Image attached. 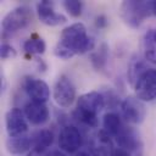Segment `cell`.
<instances>
[{"instance_id": "7402d4cb", "label": "cell", "mask_w": 156, "mask_h": 156, "mask_svg": "<svg viewBox=\"0 0 156 156\" xmlns=\"http://www.w3.org/2000/svg\"><path fill=\"white\" fill-rule=\"evenodd\" d=\"M65 10L72 16V17H79L82 15V7L83 4L78 0H65L62 2Z\"/></svg>"}, {"instance_id": "2e32d148", "label": "cell", "mask_w": 156, "mask_h": 156, "mask_svg": "<svg viewBox=\"0 0 156 156\" xmlns=\"http://www.w3.org/2000/svg\"><path fill=\"white\" fill-rule=\"evenodd\" d=\"M54 143V134L50 129H40L32 136V150L44 154Z\"/></svg>"}, {"instance_id": "7c38bea8", "label": "cell", "mask_w": 156, "mask_h": 156, "mask_svg": "<svg viewBox=\"0 0 156 156\" xmlns=\"http://www.w3.org/2000/svg\"><path fill=\"white\" fill-rule=\"evenodd\" d=\"M90 151L93 156H113V146L111 135L105 130L100 129L91 140Z\"/></svg>"}, {"instance_id": "30bf717a", "label": "cell", "mask_w": 156, "mask_h": 156, "mask_svg": "<svg viewBox=\"0 0 156 156\" xmlns=\"http://www.w3.org/2000/svg\"><path fill=\"white\" fill-rule=\"evenodd\" d=\"M37 13L41 23L51 27L62 24L67 21L66 16H63L62 13H57L54 10V4L49 0H43L37 4Z\"/></svg>"}, {"instance_id": "f1b7e54d", "label": "cell", "mask_w": 156, "mask_h": 156, "mask_svg": "<svg viewBox=\"0 0 156 156\" xmlns=\"http://www.w3.org/2000/svg\"><path fill=\"white\" fill-rule=\"evenodd\" d=\"M76 156H93V155H90V154H88V152H85V151H80V152H78Z\"/></svg>"}, {"instance_id": "ac0fdd59", "label": "cell", "mask_w": 156, "mask_h": 156, "mask_svg": "<svg viewBox=\"0 0 156 156\" xmlns=\"http://www.w3.org/2000/svg\"><path fill=\"white\" fill-rule=\"evenodd\" d=\"M143 48H144V58L156 65V29L151 28L144 34L143 39Z\"/></svg>"}, {"instance_id": "5bb4252c", "label": "cell", "mask_w": 156, "mask_h": 156, "mask_svg": "<svg viewBox=\"0 0 156 156\" xmlns=\"http://www.w3.org/2000/svg\"><path fill=\"white\" fill-rule=\"evenodd\" d=\"M116 143L118 144L119 149H123L129 152H136L141 147V141L138 134L129 127L123 126L118 134L115 136Z\"/></svg>"}, {"instance_id": "83f0119b", "label": "cell", "mask_w": 156, "mask_h": 156, "mask_svg": "<svg viewBox=\"0 0 156 156\" xmlns=\"http://www.w3.org/2000/svg\"><path fill=\"white\" fill-rule=\"evenodd\" d=\"M151 11H152V13L156 16V0H152V1H151Z\"/></svg>"}, {"instance_id": "d4e9b609", "label": "cell", "mask_w": 156, "mask_h": 156, "mask_svg": "<svg viewBox=\"0 0 156 156\" xmlns=\"http://www.w3.org/2000/svg\"><path fill=\"white\" fill-rule=\"evenodd\" d=\"M113 156H132V154L129 151H126V150L118 147L113 151Z\"/></svg>"}, {"instance_id": "52a82bcc", "label": "cell", "mask_w": 156, "mask_h": 156, "mask_svg": "<svg viewBox=\"0 0 156 156\" xmlns=\"http://www.w3.org/2000/svg\"><path fill=\"white\" fill-rule=\"evenodd\" d=\"M22 88L30 101L45 104L50 98V88L43 79L29 76L24 77L22 80Z\"/></svg>"}, {"instance_id": "9c48e42d", "label": "cell", "mask_w": 156, "mask_h": 156, "mask_svg": "<svg viewBox=\"0 0 156 156\" xmlns=\"http://www.w3.org/2000/svg\"><path fill=\"white\" fill-rule=\"evenodd\" d=\"M83 138L79 129L74 126H66L58 134V146L62 151L73 154L80 149Z\"/></svg>"}, {"instance_id": "3957f363", "label": "cell", "mask_w": 156, "mask_h": 156, "mask_svg": "<svg viewBox=\"0 0 156 156\" xmlns=\"http://www.w3.org/2000/svg\"><path fill=\"white\" fill-rule=\"evenodd\" d=\"M150 13H152L151 1L129 0L123 1L121 5V17L128 26L133 28H138L144 20L150 16Z\"/></svg>"}, {"instance_id": "8992f818", "label": "cell", "mask_w": 156, "mask_h": 156, "mask_svg": "<svg viewBox=\"0 0 156 156\" xmlns=\"http://www.w3.org/2000/svg\"><path fill=\"white\" fill-rule=\"evenodd\" d=\"M121 112L123 118L132 124H140L146 116L145 105L136 96L126 98L121 102Z\"/></svg>"}, {"instance_id": "ba28073f", "label": "cell", "mask_w": 156, "mask_h": 156, "mask_svg": "<svg viewBox=\"0 0 156 156\" xmlns=\"http://www.w3.org/2000/svg\"><path fill=\"white\" fill-rule=\"evenodd\" d=\"M5 127L10 138L24 135L26 132L28 130V124L24 112L18 107H13L9 110L5 116Z\"/></svg>"}, {"instance_id": "277c9868", "label": "cell", "mask_w": 156, "mask_h": 156, "mask_svg": "<svg viewBox=\"0 0 156 156\" xmlns=\"http://www.w3.org/2000/svg\"><path fill=\"white\" fill-rule=\"evenodd\" d=\"M135 96L143 102L156 99V68L146 69L134 85Z\"/></svg>"}, {"instance_id": "44dd1931", "label": "cell", "mask_w": 156, "mask_h": 156, "mask_svg": "<svg viewBox=\"0 0 156 156\" xmlns=\"http://www.w3.org/2000/svg\"><path fill=\"white\" fill-rule=\"evenodd\" d=\"M107 60H108V46L106 44H101L100 48L96 51L91 52V55H90L91 65L98 71H102L106 67Z\"/></svg>"}, {"instance_id": "8fae6325", "label": "cell", "mask_w": 156, "mask_h": 156, "mask_svg": "<svg viewBox=\"0 0 156 156\" xmlns=\"http://www.w3.org/2000/svg\"><path fill=\"white\" fill-rule=\"evenodd\" d=\"M105 98L101 93L99 91H89L83 95H80L77 100V106L76 108L91 112L98 115L105 106Z\"/></svg>"}, {"instance_id": "484cf974", "label": "cell", "mask_w": 156, "mask_h": 156, "mask_svg": "<svg viewBox=\"0 0 156 156\" xmlns=\"http://www.w3.org/2000/svg\"><path fill=\"white\" fill-rule=\"evenodd\" d=\"M45 156H67L65 152H62L61 150H52L50 152H48Z\"/></svg>"}, {"instance_id": "d6986e66", "label": "cell", "mask_w": 156, "mask_h": 156, "mask_svg": "<svg viewBox=\"0 0 156 156\" xmlns=\"http://www.w3.org/2000/svg\"><path fill=\"white\" fill-rule=\"evenodd\" d=\"M102 126H104V129L111 136H116L118 134V132L123 127L122 121H121V117L117 113H115V112H107V113H105V116L102 118Z\"/></svg>"}, {"instance_id": "ffe728a7", "label": "cell", "mask_w": 156, "mask_h": 156, "mask_svg": "<svg viewBox=\"0 0 156 156\" xmlns=\"http://www.w3.org/2000/svg\"><path fill=\"white\" fill-rule=\"evenodd\" d=\"M46 44L38 34H33L29 39H27L23 44V50L29 55H41L45 52Z\"/></svg>"}, {"instance_id": "7a4b0ae2", "label": "cell", "mask_w": 156, "mask_h": 156, "mask_svg": "<svg viewBox=\"0 0 156 156\" xmlns=\"http://www.w3.org/2000/svg\"><path fill=\"white\" fill-rule=\"evenodd\" d=\"M33 15L28 6H18L11 10L2 18L1 22V35L4 39L12 37L18 30L26 28L32 22Z\"/></svg>"}, {"instance_id": "6da1fadb", "label": "cell", "mask_w": 156, "mask_h": 156, "mask_svg": "<svg viewBox=\"0 0 156 156\" xmlns=\"http://www.w3.org/2000/svg\"><path fill=\"white\" fill-rule=\"evenodd\" d=\"M94 49V40L87 33L82 22L73 23L62 29L60 39L54 48L56 57L67 60L74 55H82Z\"/></svg>"}, {"instance_id": "5b68a950", "label": "cell", "mask_w": 156, "mask_h": 156, "mask_svg": "<svg viewBox=\"0 0 156 156\" xmlns=\"http://www.w3.org/2000/svg\"><path fill=\"white\" fill-rule=\"evenodd\" d=\"M52 95H54L55 102L58 106L69 107L76 100V88L72 80L67 76L61 74L54 85Z\"/></svg>"}, {"instance_id": "e0dca14e", "label": "cell", "mask_w": 156, "mask_h": 156, "mask_svg": "<svg viewBox=\"0 0 156 156\" xmlns=\"http://www.w3.org/2000/svg\"><path fill=\"white\" fill-rule=\"evenodd\" d=\"M146 69H149V68L146 67L145 61H144L139 55H133L132 58L129 60L128 71H127V77H128L129 83L134 87L135 83H136V80L139 79V77H140Z\"/></svg>"}, {"instance_id": "4fadbf2b", "label": "cell", "mask_w": 156, "mask_h": 156, "mask_svg": "<svg viewBox=\"0 0 156 156\" xmlns=\"http://www.w3.org/2000/svg\"><path fill=\"white\" fill-rule=\"evenodd\" d=\"M23 112L27 121L34 126L44 124L49 119V115H50L49 108L45 104L35 102V101H29L28 104H26Z\"/></svg>"}, {"instance_id": "cb8c5ba5", "label": "cell", "mask_w": 156, "mask_h": 156, "mask_svg": "<svg viewBox=\"0 0 156 156\" xmlns=\"http://www.w3.org/2000/svg\"><path fill=\"white\" fill-rule=\"evenodd\" d=\"M107 24H108V20H107V17L105 15H99L95 18V26L98 28H105Z\"/></svg>"}, {"instance_id": "4316f807", "label": "cell", "mask_w": 156, "mask_h": 156, "mask_svg": "<svg viewBox=\"0 0 156 156\" xmlns=\"http://www.w3.org/2000/svg\"><path fill=\"white\" fill-rule=\"evenodd\" d=\"M27 156H43V154H40V152L35 151V150H30V151L28 152Z\"/></svg>"}, {"instance_id": "603a6c76", "label": "cell", "mask_w": 156, "mask_h": 156, "mask_svg": "<svg viewBox=\"0 0 156 156\" xmlns=\"http://www.w3.org/2000/svg\"><path fill=\"white\" fill-rule=\"evenodd\" d=\"M0 55H1V58L2 60L12 58V57L16 56V50L10 44L4 43V44H1V48H0Z\"/></svg>"}, {"instance_id": "9a60e30c", "label": "cell", "mask_w": 156, "mask_h": 156, "mask_svg": "<svg viewBox=\"0 0 156 156\" xmlns=\"http://www.w3.org/2000/svg\"><path fill=\"white\" fill-rule=\"evenodd\" d=\"M6 149L10 154L13 155H22L28 150H32V138L28 135H20L12 136L6 140Z\"/></svg>"}]
</instances>
